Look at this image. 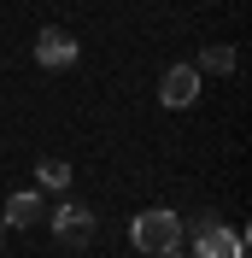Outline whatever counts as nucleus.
I'll return each mask as SVG.
<instances>
[{
    "mask_svg": "<svg viewBox=\"0 0 252 258\" xmlns=\"http://www.w3.org/2000/svg\"><path fill=\"white\" fill-rule=\"evenodd\" d=\"M129 241L141 246V252L164 258V252H176V246H182V217H176V211H141V217H135V229H129Z\"/></svg>",
    "mask_w": 252,
    "mask_h": 258,
    "instance_id": "obj_1",
    "label": "nucleus"
},
{
    "mask_svg": "<svg viewBox=\"0 0 252 258\" xmlns=\"http://www.w3.org/2000/svg\"><path fill=\"white\" fill-rule=\"evenodd\" d=\"M194 258H240V235L223 229L211 211H200L194 217Z\"/></svg>",
    "mask_w": 252,
    "mask_h": 258,
    "instance_id": "obj_2",
    "label": "nucleus"
},
{
    "mask_svg": "<svg viewBox=\"0 0 252 258\" xmlns=\"http://www.w3.org/2000/svg\"><path fill=\"white\" fill-rule=\"evenodd\" d=\"M53 235H59V246L82 252V246L94 241V211H88V206H77V200H65V206L53 211Z\"/></svg>",
    "mask_w": 252,
    "mask_h": 258,
    "instance_id": "obj_3",
    "label": "nucleus"
},
{
    "mask_svg": "<svg viewBox=\"0 0 252 258\" xmlns=\"http://www.w3.org/2000/svg\"><path fill=\"white\" fill-rule=\"evenodd\" d=\"M77 35L59 30V24H47V30L35 35V64H47V71H65V64H77Z\"/></svg>",
    "mask_w": 252,
    "mask_h": 258,
    "instance_id": "obj_4",
    "label": "nucleus"
},
{
    "mask_svg": "<svg viewBox=\"0 0 252 258\" xmlns=\"http://www.w3.org/2000/svg\"><path fill=\"white\" fill-rule=\"evenodd\" d=\"M158 100H164L170 112L194 106V100H200V71H194V64H170V71L158 77Z\"/></svg>",
    "mask_w": 252,
    "mask_h": 258,
    "instance_id": "obj_5",
    "label": "nucleus"
},
{
    "mask_svg": "<svg viewBox=\"0 0 252 258\" xmlns=\"http://www.w3.org/2000/svg\"><path fill=\"white\" fill-rule=\"evenodd\" d=\"M0 223H6V229L41 223V194H12V200H6V211H0Z\"/></svg>",
    "mask_w": 252,
    "mask_h": 258,
    "instance_id": "obj_6",
    "label": "nucleus"
},
{
    "mask_svg": "<svg viewBox=\"0 0 252 258\" xmlns=\"http://www.w3.org/2000/svg\"><path fill=\"white\" fill-rule=\"evenodd\" d=\"M35 182H41L47 194H65V188H71V164H65V159H41V170H35Z\"/></svg>",
    "mask_w": 252,
    "mask_h": 258,
    "instance_id": "obj_7",
    "label": "nucleus"
},
{
    "mask_svg": "<svg viewBox=\"0 0 252 258\" xmlns=\"http://www.w3.org/2000/svg\"><path fill=\"white\" fill-rule=\"evenodd\" d=\"M200 71H217V77H229V71H235V47H223V41H217V47H205V53H200Z\"/></svg>",
    "mask_w": 252,
    "mask_h": 258,
    "instance_id": "obj_8",
    "label": "nucleus"
},
{
    "mask_svg": "<svg viewBox=\"0 0 252 258\" xmlns=\"http://www.w3.org/2000/svg\"><path fill=\"white\" fill-rule=\"evenodd\" d=\"M164 258H182V252H164Z\"/></svg>",
    "mask_w": 252,
    "mask_h": 258,
    "instance_id": "obj_9",
    "label": "nucleus"
},
{
    "mask_svg": "<svg viewBox=\"0 0 252 258\" xmlns=\"http://www.w3.org/2000/svg\"><path fill=\"white\" fill-rule=\"evenodd\" d=\"M0 229H6V223H0Z\"/></svg>",
    "mask_w": 252,
    "mask_h": 258,
    "instance_id": "obj_10",
    "label": "nucleus"
}]
</instances>
